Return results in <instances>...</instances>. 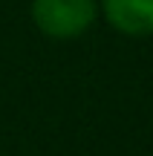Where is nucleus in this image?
I'll return each mask as SVG.
<instances>
[{"label":"nucleus","instance_id":"1","mask_svg":"<svg viewBox=\"0 0 153 156\" xmlns=\"http://www.w3.org/2000/svg\"><path fill=\"white\" fill-rule=\"evenodd\" d=\"M32 20L49 38H78L96 20V0H32Z\"/></svg>","mask_w":153,"mask_h":156},{"label":"nucleus","instance_id":"2","mask_svg":"<svg viewBox=\"0 0 153 156\" xmlns=\"http://www.w3.org/2000/svg\"><path fill=\"white\" fill-rule=\"evenodd\" d=\"M104 15L124 35H153V0H104Z\"/></svg>","mask_w":153,"mask_h":156}]
</instances>
